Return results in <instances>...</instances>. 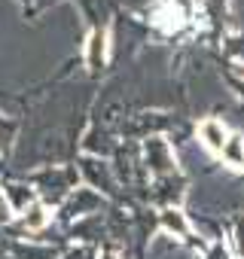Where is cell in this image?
Masks as SVG:
<instances>
[{
    "label": "cell",
    "instance_id": "obj_1",
    "mask_svg": "<svg viewBox=\"0 0 244 259\" xmlns=\"http://www.w3.org/2000/svg\"><path fill=\"white\" fill-rule=\"evenodd\" d=\"M198 138L205 141V147H208L211 153H223V150H226V144H229V132H226V125H223V122H217V119H205V122L198 125Z\"/></svg>",
    "mask_w": 244,
    "mask_h": 259
},
{
    "label": "cell",
    "instance_id": "obj_2",
    "mask_svg": "<svg viewBox=\"0 0 244 259\" xmlns=\"http://www.w3.org/2000/svg\"><path fill=\"white\" fill-rule=\"evenodd\" d=\"M223 156H226L235 168H244V141H241L238 135H232L229 144H226V150H223Z\"/></svg>",
    "mask_w": 244,
    "mask_h": 259
}]
</instances>
